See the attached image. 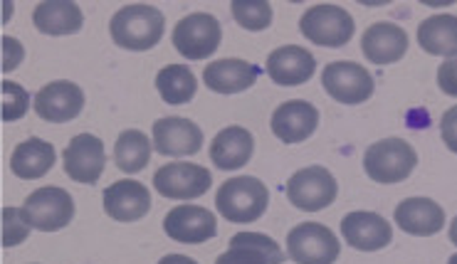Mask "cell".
<instances>
[{"mask_svg":"<svg viewBox=\"0 0 457 264\" xmlns=\"http://www.w3.org/2000/svg\"><path fill=\"white\" fill-rule=\"evenodd\" d=\"M163 12L149 3H129L114 12L109 22V35L117 47L129 53H146L156 47L163 37Z\"/></svg>","mask_w":457,"mask_h":264,"instance_id":"1","label":"cell"},{"mask_svg":"<svg viewBox=\"0 0 457 264\" xmlns=\"http://www.w3.org/2000/svg\"><path fill=\"white\" fill-rule=\"evenodd\" d=\"M215 205L228 222L247 225V222H255L265 215L267 205H270V191L260 178L237 176V178L225 180L218 188Z\"/></svg>","mask_w":457,"mask_h":264,"instance_id":"2","label":"cell"},{"mask_svg":"<svg viewBox=\"0 0 457 264\" xmlns=\"http://www.w3.org/2000/svg\"><path fill=\"white\" fill-rule=\"evenodd\" d=\"M418 166V153L415 148L403 138L391 136L381 138L363 153V170L366 176L381 186H395L411 178V173Z\"/></svg>","mask_w":457,"mask_h":264,"instance_id":"3","label":"cell"},{"mask_svg":"<svg viewBox=\"0 0 457 264\" xmlns=\"http://www.w3.org/2000/svg\"><path fill=\"white\" fill-rule=\"evenodd\" d=\"M299 30L309 43L337 50V47L349 45L353 32H356V25H353V18H351L346 8L331 5V3H320V5H312L302 15Z\"/></svg>","mask_w":457,"mask_h":264,"instance_id":"4","label":"cell"},{"mask_svg":"<svg viewBox=\"0 0 457 264\" xmlns=\"http://www.w3.org/2000/svg\"><path fill=\"white\" fill-rule=\"evenodd\" d=\"M21 210L25 220L30 222L32 230L57 233V230L67 227L75 218V201L64 188L45 186V188H37L25 198Z\"/></svg>","mask_w":457,"mask_h":264,"instance_id":"5","label":"cell"},{"mask_svg":"<svg viewBox=\"0 0 457 264\" xmlns=\"http://www.w3.org/2000/svg\"><path fill=\"white\" fill-rule=\"evenodd\" d=\"M339 252V237L321 222H302L287 233V257L295 264H334Z\"/></svg>","mask_w":457,"mask_h":264,"instance_id":"6","label":"cell"},{"mask_svg":"<svg viewBox=\"0 0 457 264\" xmlns=\"http://www.w3.org/2000/svg\"><path fill=\"white\" fill-rule=\"evenodd\" d=\"M220 40L223 28L211 12H191L173 28V47L193 62L208 60L220 47Z\"/></svg>","mask_w":457,"mask_h":264,"instance_id":"7","label":"cell"},{"mask_svg":"<svg viewBox=\"0 0 457 264\" xmlns=\"http://www.w3.org/2000/svg\"><path fill=\"white\" fill-rule=\"evenodd\" d=\"M287 201L304 212H320L337 201L339 183L324 166H307L287 180Z\"/></svg>","mask_w":457,"mask_h":264,"instance_id":"8","label":"cell"},{"mask_svg":"<svg viewBox=\"0 0 457 264\" xmlns=\"http://www.w3.org/2000/svg\"><path fill=\"white\" fill-rule=\"evenodd\" d=\"M321 87L334 102L346 106L369 102L373 96V89H376L371 72L359 62H346V60H339V62H331L324 67Z\"/></svg>","mask_w":457,"mask_h":264,"instance_id":"9","label":"cell"},{"mask_svg":"<svg viewBox=\"0 0 457 264\" xmlns=\"http://www.w3.org/2000/svg\"><path fill=\"white\" fill-rule=\"evenodd\" d=\"M211 186H213L211 170L198 163H186V161L161 166L154 176L156 193L170 201H195L211 191Z\"/></svg>","mask_w":457,"mask_h":264,"instance_id":"10","label":"cell"},{"mask_svg":"<svg viewBox=\"0 0 457 264\" xmlns=\"http://www.w3.org/2000/svg\"><path fill=\"white\" fill-rule=\"evenodd\" d=\"M32 109L35 114L50 121V124H67L82 114L85 109V92L82 87L75 82H67V79H57L45 85L35 99H32Z\"/></svg>","mask_w":457,"mask_h":264,"instance_id":"11","label":"cell"},{"mask_svg":"<svg viewBox=\"0 0 457 264\" xmlns=\"http://www.w3.org/2000/svg\"><path fill=\"white\" fill-rule=\"evenodd\" d=\"M64 173L77 183L85 186H95L96 180L102 178L104 166H107V151L102 138L92 136V134H79L75 136L62 153Z\"/></svg>","mask_w":457,"mask_h":264,"instance_id":"12","label":"cell"},{"mask_svg":"<svg viewBox=\"0 0 457 264\" xmlns=\"http://www.w3.org/2000/svg\"><path fill=\"white\" fill-rule=\"evenodd\" d=\"M163 233L181 244H203L218 235V220L201 205H176L163 218Z\"/></svg>","mask_w":457,"mask_h":264,"instance_id":"13","label":"cell"},{"mask_svg":"<svg viewBox=\"0 0 457 264\" xmlns=\"http://www.w3.org/2000/svg\"><path fill=\"white\" fill-rule=\"evenodd\" d=\"M154 151L161 156H195L203 146V131L191 119L163 117L154 124Z\"/></svg>","mask_w":457,"mask_h":264,"instance_id":"14","label":"cell"},{"mask_svg":"<svg viewBox=\"0 0 457 264\" xmlns=\"http://www.w3.org/2000/svg\"><path fill=\"white\" fill-rule=\"evenodd\" d=\"M344 240L359 252H378L394 240V227L378 212L356 210L341 220Z\"/></svg>","mask_w":457,"mask_h":264,"instance_id":"15","label":"cell"},{"mask_svg":"<svg viewBox=\"0 0 457 264\" xmlns=\"http://www.w3.org/2000/svg\"><path fill=\"white\" fill-rule=\"evenodd\" d=\"M102 205L112 220L137 222L151 210V193L138 180H117L102 193Z\"/></svg>","mask_w":457,"mask_h":264,"instance_id":"16","label":"cell"},{"mask_svg":"<svg viewBox=\"0 0 457 264\" xmlns=\"http://www.w3.org/2000/svg\"><path fill=\"white\" fill-rule=\"evenodd\" d=\"M267 74L270 79L279 87H299L309 82L317 72V60L314 54L297 47V45H285L267 54Z\"/></svg>","mask_w":457,"mask_h":264,"instance_id":"17","label":"cell"},{"mask_svg":"<svg viewBox=\"0 0 457 264\" xmlns=\"http://www.w3.org/2000/svg\"><path fill=\"white\" fill-rule=\"evenodd\" d=\"M270 127L282 144H302L309 136H314L320 127V111L304 99H292L277 106Z\"/></svg>","mask_w":457,"mask_h":264,"instance_id":"18","label":"cell"},{"mask_svg":"<svg viewBox=\"0 0 457 264\" xmlns=\"http://www.w3.org/2000/svg\"><path fill=\"white\" fill-rule=\"evenodd\" d=\"M408 32L395 22H373L361 37L363 57L371 64H395L408 53Z\"/></svg>","mask_w":457,"mask_h":264,"instance_id":"19","label":"cell"},{"mask_svg":"<svg viewBox=\"0 0 457 264\" xmlns=\"http://www.w3.org/2000/svg\"><path fill=\"white\" fill-rule=\"evenodd\" d=\"M395 225L413 237H433L445 227V210L430 198H405L394 212Z\"/></svg>","mask_w":457,"mask_h":264,"instance_id":"20","label":"cell"},{"mask_svg":"<svg viewBox=\"0 0 457 264\" xmlns=\"http://www.w3.org/2000/svg\"><path fill=\"white\" fill-rule=\"evenodd\" d=\"M260 70L253 62H245L237 57L215 60L203 70V82L215 95H240L245 89L255 87Z\"/></svg>","mask_w":457,"mask_h":264,"instance_id":"21","label":"cell"},{"mask_svg":"<svg viewBox=\"0 0 457 264\" xmlns=\"http://www.w3.org/2000/svg\"><path fill=\"white\" fill-rule=\"evenodd\" d=\"M287 254L279 244L260 233H237L215 264H282Z\"/></svg>","mask_w":457,"mask_h":264,"instance_id":"22","label":"cell"},{"mask_svg":"<svg viewBox=\"0 0 457 264\" xmlns=\"http://www.w3.org/2000/svg\"><path fill=\"white\" fill-rule=\"evenodd\" d=\"M255 153V138L245 127H228L211 141V161L220 170H237L247 166Z\"/></svg>","mask_w":457,"mask_h":264,"instance_id":"23","label":"cell"},{"mask_svg":"<svg viewBox=\"0 0 457 264\" xmlns=\"http://www.w3.org/2000/svg\"><path fill=\"white\" fill-rule=\"evenodd\" d=\"M35 28L50 35V37H64V35H77L82 30V11L72 0H45L32 12Z\"/></svg>","mask_w":457,"mask_h":264,"instance_id":"24","label":"cell"},{"mask_svg":"<svg viewBox=\"0 0 457 264\" xmlns=\"http://www.w3.org/2000/svg\"><path fill=\"white\" fill-rule=\"evenodd\" d=\"M54 159L57 153L53 144H47L43 138H28L12 151L11 170L21 180H37L53 170Z\"/></svg>","mask_w":457,"mask_h":264,"instance_id":"25","label":"cell"},{"mask_svg":"<svg viewBox=\"0 0 457 264\" xmlns=\"http://www.w3.org/2000/svg\"><path fill=\"white\" fill-rule=\"evenodd\" d=\"M418 43L428 54L436 57H457V15L437 12L420 22L418 28Z\"/></svg>","mask_w":457,"mask_h":264,"instance_id":"26","label":"cell"},{"mask_svg":"<svg viewBox=\"0 0 457 264\" xmlns=\"http://www.w3.org/2000/svg\"><path fill=\"white\" fill-rule=\"evenodd\" d=\"M151 161V138L138 131V128H129L121 131L114 144V163L119 170H124L129 176L141 173L149 166Z\"/></svg>","mask_w":457,"mask_h":264,"instance_id":"27","label":"cell"},{"mask_svg":"<svg viewBox=\"0 0 457 264\" xmlns=\"http://www.w3.org/2000/svg\"><path fill=\"white\" fill-rule=\"evenodd\" d=\"M156 89H159L161 99L170 106L188 104L195 92H198V82L191 67L183 64H169L156 74Z\"/></svg>","mask_w":457,"mask_h":264,"instance_id":"28","label":"cell"},{"mask_svg":"<svg viewBox=\"0 0 457 264\" xmlns=\"http://www.w3.org/2000/svg\"><path fill=\"white\" fill-rule=\"evenodd\" d=\"M230 8H233L235 22L250 32L267 30L275 18V11L267 0H233Z\"/></svg>","mask_w":457,"mask_h":264,"instance_id":"29","label":"cell"},{"mask_svg":"<svg viewBox=\"0 0 457 264\" xmlns=\"http://www.w3.org/2000/svg\"><path fill=\"white\" fill-rule=\"evenodd\" d=\"M30 109V95L22 89V85L11 82V79H3L0 82V117L5 124L18 121L28 114Z\"/></svg>","mask_w":457,"mask_h":264,"instance_id":"30","label":"cell"},{"mask_svg":"<svg viewBox=\"0 0 457 264\" xmlns=\"http://www.w3.org/2000/svg\"><path fill=\"white\" fill-rule=\"evenodd\" d=\"M30 222L25 220L21 208H3L0 212V237L3 247H18L28 240L30 235Z\"/></svg>","mask_w":457,"mask_h":264,"instance_id":"31","label":"cell"},{"mask_svg":"<svg viewBox=\"0 0 457 264\" xmlns=\"http://www.w3.org/2000/svg\"><path fill=\"white\" fill-rule=\"evenodd\" d=\"M0 53H3V57H0V70L5 74L12 72V70H18L22 64V60H25V47H22L21 40L8 37V35L0 40Z\"/></svg>","mask_w":457,"mask_h":264,"instance_id":"32","label":"cell"},{"mask_svg":"<svg viewBox=\"0 0 457 264\" xmlns=\"http://www.w3.org/2000/svg\"><path fill=\"white\" fill-rule=\"evenodd\" d=\"M437 87L445 92L447 96L457 99V57H450L437 67Z\"/></svg>","mask_w":457,"mask_h":264,"instance_id":"33","label":"cell"},{"mask_svg":"<svg viewBox=\"0 0 457 264\" xmlns=\"http://www.w3.org/2000/svg\"><path fill=\"white\" fill-rule=\"evenodd\" d=\"M440 136L445 141V146L457 153V106H450L440 117Z\"/></svg>","mask_w":457,"mask_h":264,"instance_id":"34","label":"cell"},{"mask_svg":"<svg viewBox=\"0 0 457 264\" xmlns=\"http://www.w3.org/2000/svg\"><path fill=\"white\" fill-rule=\"evenodd\" d=\"M159 264H198L191 257H186V254H166V257H161Z\"/></svg>","mask_w":457,"mask_h":264,"instance_id":"35","label":"cell"},{"mask_svg":"<svg viewBox=\"0 0 457 264\" xmlns=\"http://www.w3.org/2000/svg\"><path fill=\"white\" fill-rule=\"evenodd\" d=\"M12 11H15V5H12L11 0H5V3H3V22H8V18H11Z\"/></svg>","mask_w":457,"mask_h":264,"instance_id":"36","label":"cell"},{"mask_svg":"<svg viewBox=\"0 0 457 264\" xmlns=\"http://www.w3.org/2000/svg\"><path fill=\"white\" fill-rule=\"evenodd\" d=\"M450 243H453L457 247V218L453 222H450Z\"/></svg>","mask_w":457,"mask_h":264,"instance_id":"37","label":"cell"},{"mask_svg":"<svg viewBox=\"0 0 457 264\" xmlns=\"http://www.w3.org/2000/svg\"><path fill=\"white\" fill-rule=\"evenodd\" d=\"M447 264H457V254H453V257L447 260Z\"/></svg>","mask_w":457,"mask_h":264,"instance_id":"38","label":"cell"}]
</instances>
